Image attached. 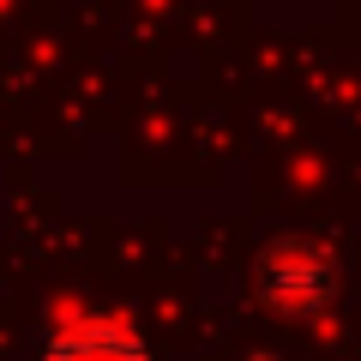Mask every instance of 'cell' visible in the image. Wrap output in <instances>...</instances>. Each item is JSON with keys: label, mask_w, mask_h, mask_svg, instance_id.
I'll return each instance as SVG.
<instances>
[{"label": "cell", "mask_w": 361, "mask_h": 361, "mask_svg": "<svg viewBox=\"0 0 361 361\" xmlns=\"http://www.w3.org/2000/svg\"><path fill=\"white\" fill-rule=\"evenodd\" d=\"M42 361H145V349L115 319H78V325L49 337V355Z\"/></svg>", "instance_id": "1"}]
</instances>
